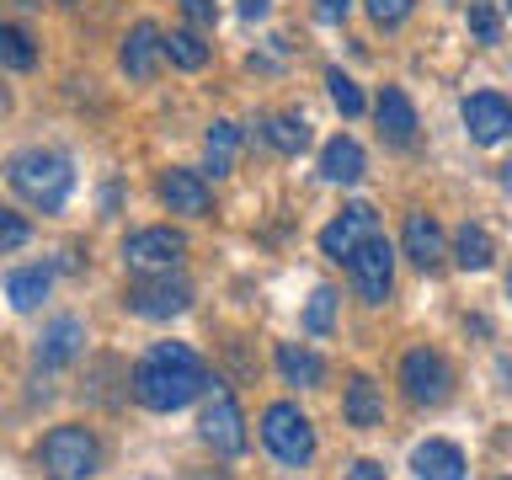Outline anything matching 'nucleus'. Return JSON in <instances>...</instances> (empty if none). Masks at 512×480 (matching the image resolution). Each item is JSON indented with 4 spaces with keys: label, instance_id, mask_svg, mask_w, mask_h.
<instances>
[{
    "label": "nucleus",
    "instance_id": "f257e3e1",
    "mask_svg": "<svg viewBox=\"0 0 512 480\" xmlns=\"http://www.w3.org/2000/svg\"><path fill=\"white\" fill-rule=\"evenodd\" d=\"M208 363L187 342H155L134 368V400L155 416H171L192 406L198 395H208Z\"/></svg>",
    "mask_w": 512,
    "mask_h": 480
},
{
    "label": "nucleus",
    "instance_id": "f03ea898",
    "mask_svg": "<svg viewBox=\"0 0 512 480\" xmlns=\"http://www.w3.org/2000/svg\"><path fill=\"white\" fill-rule=\"evenodd\" d=\"M6 182H11L16 198L32 203L38 214H59L75 192V166H70V155L38 144V150H16L6 160Z\"/></svg>",
    "mask_w": 512,
    "mask_h": 480
},
{
    "label": "nucleus",
    "instance_id": "7ed1b4c3",
    "mask_svg": "<svg viewBox=\"0 0 512 480\" xmlns=\"http://www.w3.org/2000/svg\"><path fill=\"white\" fill-rule=\"evenodd\" d=\"M38 470L43 480H91L102 470V438L86 422H64L38 443Z\"/></svg>",
    "mask_w": 512,
    "mask_h": 480
},
{
    "label": "nucleus",
    "instance_id": "20e7f679",
    "mask_svg": "<svg viewBox=\"0 0 512 480\" xmlns=\"http://www.w3.org/2000/svg\"><path fill=\"white\" fill-rule=\"evenodd\" d=\"M262 443L283 470H304V464L315 459V422L294 406V400H272L262 411Z\"/></svg>",
    "mask_w": 512,
    "mask_h": 480
},
{
    "label": "nucleus",
    "instance_id": "39448f33",
    "mask_svg": "<svg viewBox=\"0 0 512 480\" xmlns=\"http://www.w3.org/2000/svg\"><path fill=\"white\" fill-rule=\"evenodd\" d=\"M400 390H406L411 406L438 411V406H448V395H454V363H448L438 347H411L406 358H400Z\"/></svg>",
    "mask_w": 512,
    "mask_h": 480
},
{
    "label": "nucleus",
    "instance_id": "423d86ee",
    "mask_svg": "<svg viewBox=\"0 0 512 480\" xmlns=\"http://www.w3.org/2000/svg\"><path fill=\"white\" fill-rule=\"evenodd\" d=\"M347 278H352V294L363 304H384L395 294V246L384 235H368L363 246L347 256Z\"/></svg>",
    "mask_w": 512,
    "mask_h": 480
},
{
    "label": "nucleus",
    "instance_id": "0eeeda50",
    "mask_svg": "<svg viewBox=\"0 0 512 480\" xmlns=\"http://www.w3.org/2000/svg\"><path fill=\"white\" fill-rule=\"evenodd\" d=\"M123 262L139 278H155V272H176L187 262V235L171 230V224H155V230H134L123 240Z\"/></svg>",
    "mask_w": 512,
    "mask_h": 480
},
{
    "label": "nucleus",
    "instance_id": "6e6552de",
    "mask_svg": "<svg viewBox=\"0 0 512 480\" xmlns=\"http://www.w3.org/2000/svg\"><path fill=\"white\" fill-rule=\"evenodd\" d=\"M192 304V283L171 278V272H155V278H134L123 288V310L139 320H171Z\"/></svg>",
    "mask_w": 512,
    "mask_h": 480
},
{
    "label": "nucleus",
    "instance_id": "1a4fd4ad",
    "mask_svg": "<svg viewBox=\"0 0 512 480\" xmlns=\"http://www.w3.org/2000/svg\"><path fill=\"white\" fill-rule=\"evenodd\" d=\"M198 438L214 448L219 459L246 454V416H240V406H235L230 390H208L203 416H198Z\"/></svg>",
    "mask_w": 512,
    "mask_h": 480
},
{
    "label": "nucleus",
    "instance_id": "9d476101",
    "mask_svg": "<svg viewBox=\"0 0 512 480\" xmlns=\"http://www.w3.org/2000/svg\"><path fill=\"white\" fill-rule=\"evenodd\" d=\"M459 118H464L475 144H502L512 134V102L502 91H470L459 102Z\"/></svg>",
    "mask_w": 512,
    "mask_h": 480
},
{
    "label": "nucleus",
    "instance_id": "9b49d317",
    "mask_svg": "<svg viewBox=\"0 0 512 480\" xmlns=\"http://www.w3.org/2000/svg\"><path fill=\"white\" fill-rule=\"evenodd\" d=\"M368 235H379V214H374L368 203H347L342 214H336L326 230H320V251H326L331 262H347V256L358 251Z\"/></svg>",
    "mask_w": 512,
    "mask_h": 480
},
{
    "label": "nucleus",
    "instance_id": "f8f14e48",
    "mask_svg": "<svg viewBox=\"0 0 512 480\" xmlns=\"http://www.w3.org/2000/svg\"><path fill=\"white\" fill-rule=\"evenodd\" d=\"M160 203L171 208V214H187V219H203L208 208H214V192H208V176L203 171H187V166H171V171H160Z\"/></svg>",
    "mask_w": 512,
    "mask_h": 480
},
{
    "label": "nucleus",
    "instance_id": "ddd939ff",
    "mask_svg": "<svg viewBox=\"0 0 512 480\" xmlns=\"http://www.w3.org/2000/svg\"><path fill=\"white\" fill-rule=\"evenodd\" d=\"M160 59H166V32L155 22H134L128 27V38L118 48V64L128 80H155L160 75Z\"/></svg>",
    "mask_w": 512,
    "mask_h": 480
},
{
    "label": "nucleus",
    "instance_id": "4468645a",
    "mask_svg": "<svg viewBox=\"0 0 512 480\" xmlns=\"http://www.w3.org/2000/svg\"><path fill=\"white\" fill-rule=\"evenodd\" d=\"M374 123H379V139L390 150H411L416 144V107L400 86H384L379 102H374Z\"/></svg>",
    "mask_w": 512,
    "mask_h": 480
},
{
    "label": "nucleus",
    "instance_id": "2eb2a0df",
    "mask_svg": "<svg viewBox=\"0 0 512 480\" xmlns=\"http://www.w3.org/2000/svg\"><path fill=\"white\" fill-rule=\"evenodd\" d=\"M80 347H86V326H80L75 315L48 320L43 336H38V368L43 374H59V368H70L80 358Z\"/></svg>",
    "mask_w": 512,
    "mask_h": 480
},
{
    "label": "nucleus",
    "instance_id": "dca6fc26",
    "mask_svg": "<svg viewBox=\"0 0 512 480\" xmlns=\"http://www.w3.org/2000/svg\"><path fill=\"white\" fill-rule=\"evenodd\" d=\"M400 251H406V262H416L422 272L443 267V256H448L443 224L432 219V214H406V230H400Z\"/></svg>",
    "mask_w": 512,
    "mask_h": 480
},
{
    "label": "nucleus",
    "instance_id": "f3484780",
    "mask_svg": "<svg viewBox=\"0 0 512 480\" xmlns=\"http://www.w3.org/2000/svg\"><path fill=\"white\" fill-rule=\"evenodd\" d=\"M411 475L416 480H464L470 464H464V448L448 438H427L411 448Z\"/></svg>",
    "mask_w": 512,
    "mask_h": 480
},
{
    "label": "nucleus",
    "instance_id": "a211bd4d",
    "mask_svg": "<svg viewBox=\"0 0 512 480\" xmlns=\"http://www.w3.org/2000/svg\"><path fill=\"white\" fill-rule=\"evenodd\" d=\"M363 171H368V155H363L358 139H347V134L326 139V150H320V176H326V182L352 187V182H363Z\"/></svg>",
    "mask_w": 512,
    "mask_h": 480
},
{
    "label": "nucleus",
    "instance_id": "6ab92c4d",
    "mask_svg": "<svg viewBox=\"0 0 512 480\" xmlns=\"http://www.w3.org/2000/svg\"><path fill=\"white\" fill-rule=\"evenodd\" d=\"M342 416H347V427H358V432L379 427L384 422V390L368 374H352L347 390H342Z\"/></svg>",
    "mask_w": 512,
    "mask_h": 480
},
{
    "label": "nucleus",
    "instance_id": "aec40b11",
    "mask_svg": "<svg viewBox=\"0 0 512 480\" xmlns=\"http://www.w3.org/2000/svg\"><path fill=\"white\" fill-rule=\"evenodd\" d=\"M272 363H278L283 384H299V390H320V384H326V358L310 347H299V342H278Z\"/></svg>",
    "mask_w": 512,
    "mask_h": 480
},
{
    "label": "nucleus",
    "instance_id": "412c9836",
    "mask_svg": "<svg viewBox=\"0 0 512 480\" xmlns=\"http://www.w3.org/2000/svg\"><path fill=\"white\" fill-rule=\"evenodd\" d=\"M256 139H267L278 155H299L310 150V123L299 112H267V118H256Z\"/></svg>",
    "mask_w": 512,
    "mask_h": 480
},
{
    "label": "nucleus",
    "instance_id": "4be33fe9",
    "mask_svg": "<svg viewBox=\"0 0 512 480\" xmlns=\"http://www.w3.org/2000/svg\"><path fill=\"white\" fill-rule=\"evenodd\" d=\"M48 288H54V267L32 262V267H16L6 278V299L16 304V310H38V304L48 299Z\"/></svg>",
    "mask_w": 512,
    "mask_h": 480
},
{
    "label": "nucleus",
    "instance_id": "5701e85b",
    "mask_svg": "<svg viewBox=\"0 0 512 480\" xmlns=\"http://www.w3.org/2000/svg\"><path fill=\"white\" fill-rule=\"evenodd\" d=\"M448 256H454L464 272H486V267H491V256H496V240H491L486 224H459L454 251H448Z\"/></svg>",
    "mask_w": 512,
    "mask_h": 480
},
{
    "label": "nucleus",
    "instance_id": "b1692460",
    "mask_svg": "<svg viewBox=\"0 0 512 480\" xmlns=\"http://www.w3.org/2000/svg\"><path fill=\"white\" fill-rule=\"evenodd\" d=\"M235 150H240V123L219 118L214 128H208V139H203L208 171H214V176H230V171H235Z\"/></svg>",
    "mask_w": 512,
    "mask_h": 480
},
{
    "label": "nucleus",
    "instance_id": "393cba45",
    "mask_svg": "<svg viewBox=\"0 0 512 480\" xmlns=\"http://www.w3.org/2000/svg\"><path fill=\"white\" fill-rule=\"evenodd\" d=\"M208 54H214V48L203 43L198 27H176V32H166V59L176 64V70H203Z\"/></svg>",
    "mask_w": 512,
    "mask_h": 480
},
{
    "label": "nucleus",
    "instance_id": "a878e982",
    "mask_svg": "<svg viewBox=\"0 0 512 480\" xmlns=\"http://www.w3.org/2000/svg\"><path fill=\"white\" fill-rule=\"evenodd\" d=\"M0 64L6 70H32L38 64V43L27 27H0Z\"/></svg>",
    "mask_w": 512,
    "mask_h": 480
},
{
    "label": "nucleus",
    "instance_id": "bb28decb",
    "mask_svg": "<svg viewBox=\"0 0 512 480\" xmlns=\"http://www.w3.org/2000/svg\"><path fill=\"white\" fill-rule=\"evenodd\" d=\"M336 304H342V299H336V288L320 283L310 294V304H304V331H310V336H331L336 331Z\"/></svg>",
    "mask_w": 512,
    "mask_h": 480
},
{
    "label": "nucleus",
    "instance_id": "cd10ccee",
    "mask_svg": "<svg viewBox=\"0 0 512 480\" xmlns=\"http://www.w3.org/2000/svg\"><path fill=\"white\" fill-rule=\"evenodd\" d=\"M326 86H331V102H336V112H342V118H363V91H358V80L352 75H342V70H331L326 75Z\"/></svg>",
    "mask_w": 512,
    "mask_h": 480
},
{
    "label": "nucleus",
    "instance_id": "c85d7f7f",
    "mask_svg": "<svg viewBox=\"0 0 512 480\" xmlns=\"http://www.w3.org/2000/svg\"><path fill=\"white\" fill-rule=\"evenodd\" d=\"M470 32L475 43H502V11L491 0H470Z\"/></svg>",
    "mask_w": 512,
    "mask_h": 480
},
{
    "label": "nucleus",
    "instance_id": "c756f323",
    "mask_svg": "<svg viewBox=\"0 0 512 480\" xmlns=\"http://www.w3.org/2000/svg\"><path fill=\"white\" fill-rule=\"evenodd\" d=\"M27 240H32V224H27L22 214H16V208H6V203H0V256L22 251Z\"/></svg>",
    "mask_w": 512,
    "mask_h": 480
},
{
    "label": "nucleus",
    "instance_id": "7c9ffc66",
    "mask_svg": "<svg viewBox=\"0 0 512 480\" xmlns=\"http://www.w3.org/2000/svg\"><path fill=\"white\" fill-rule=\"evenodd\" d=\"M411 6H416V0H363L368 22H374V27H384V32L406 22V16H411Z\"/></svg>",
    "mask_w": 512,
    "mask_h": 480
},
{
    "label": "nucleus",
    "instance_id": "2f4dec72",
    "mask_svg": "<svg viewBox=\"0 0 512 480\" xmlns=\"http://www.w3.org/2000/svg\"><path fill=\"white\" fill-rule=\"evenodd\" d=\"M176 6H182V16H187V22L192 27H214V0H176Z\"/></svg>",
    "mask_w": 512,
    "mask_h": 480
},
{
    "label": "nucleus",
    "instance_id": "473e14b6",
    "mask_svg": "<svg viewBox=\"0 0 512 480\" xmlns=\"http://www.w3.org/2000/svg\"><path fill=\"white\" fill-rule=\"evenodd\" d=\"M347 11H352V0H315L320 22H347Z\"/></svg>",
    "mask_w": 512,
    "mask_h": 480
},
{
    "label": "nucleus",
    "instance_id": "72a5a7b5",
    "mask_svg": "<svg viewBox=\"0 0 512 480\" xmlns=\"http://www.w3.org/2000/svg\"><path fill=\"white\" fill-rule=\"evenodd\" d=\"M347 480H384V470L374 459H352V470H347Z\"/></svg>",
    "mask_w": 512,
    "mask_h": 480
},
{
    "label": "nucleus",
    "instance_id": "f704fd0d",
    "mask_svg": "<svg viewBox=\"0 0 512 480\" xmlns=\"http://www.w3.org/2000/svg\"><path fill=\"white\" fill-rule=\"evenodd\" d=\"M267 11H272V0H240V16H246V22H262Z\"/></svg>",
    "mask_w": 512,
    "mask_h": 480
},
{
    "label": "nucleus",
    "instance_id": "c9c22d12",
    "mask_svg": "<svg viewBox=\"0 0 512 480\" xmlns=\"http://www.w3.org/2000/svg\"><path fill=\"white\" fill-rule=\"evenodd\" d=\"M187 480H230L224 470H208V475H187Z\"/></svg>",
    "mask_w": 512,
    "mask_h": 480
},
{
    "label": "nucleus",
    "instance_id": "e433bc0d",
    "mask_svg": "<svg viewBox=\"0 0 512 480\" xmlns=\"http://www.w3.org/2000/svg\"><path fill=\"white\" fill-rule=\"evenodd\" d=\"M502 187L512 192V160H507V166H502Z\"/></svg>",
    "mask_w": 512,
    "mask_h": 480
},
{
    "label": "nucleus",
    "instance_id": "4c0bfd02",
    "mask_svg": "<svg viewBox=\"0 0 512 480\" xmlns=\"http://www.w3.org/2000/svg\"><path fill=\"white\" fill-rule=\"evenodd\" d=\"M16 6H43V0H16Z\"/></svg>",
    "mask_w": 512,
    "mask_h": 480
},
{
    "label": "nucleus",
    "instance_id": "58836bf2",
    "mask_svg": "<svg viewBox=\"0 0 512 480\" xmlns=\"http://www.w3.org/2000/svg\"><path fill=\"white\" fill-rule=\"evenodd\" d=\"M507 299H512V272H507Z\"/></svg>",
    "mask_w": 512,
    "mask_h": 480
},
{
    "label": "nucleus",
    "instance_id": "ea45409f",
    "mask_svg": "<svg viewBox=\"0 0 512 480\" xmlns=\"http://www.w3.org/2000/svg\"><path fill=\"white\" fill-rule=\"evenodd\" d=\"M59 6H80V0H59Z\"/></svg>",
    "mask_w": 512,
    "mask_h": 480
},
{
    "label": "nucleus",
    "instance_id": "a19ab883",
    "mask_svg": "<svg viewBox=\"0 0 512 480\" xmlns=\"http://www.w3.org/2000/svg\"><path fill=\"white\" fill-rule=\"evenodd\" d=\"M502 6H507V11H512V0H502Z\"/></svg>",
    "mask_w": 512,
    "mask_h": 480
},
{
    "label": "nucleus",
    "instance_id": "79ce46f5",
    "mask_svg": "<svg viewBox=\"0 0 512 480\" xmlns=\"http://www.w3.org/2000/svg\"><path fill=\"white\" fill-rule=\"evenodd\" d=\"M507 480H512V475H507Z\"/></svg>",
    "mask_w": 512,
    "mask_h": 480
}]
</instances>
